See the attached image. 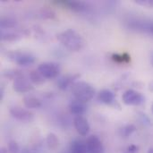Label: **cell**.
Segmentation results:
<instances>
[{
    "mask_svg": "<svg viewBox=\"0 0 153 153\" xmlns=\"http://www.w3.org/2000/svg\"><path fill=\"white\" fill-rule=\"evenodd\" d=\"M58 41L70 51H80L84 45L82 36L73 29L65 30L56 36Z\"/></svg>",
    "mask_w": 153,
    "mask_h": 153,
    "instance_id": "6da1fadb",
    "label": "cell"
},
{
    "mask_svg": "<svg viewBox=\"0 0 153 153\" xmlns=\"http://www.w3.org/2000/svg\"><path fill=\"white\" fill-rule=\"evenodd\" d=\"M72 92L75 100L82 102H88L94 97L95 90L88 82H77L72 86Z\"/></svg>",
    "mask_w": 153,
    "mask_h": 153,
    "instance_id": "7a4b0ae2",
    "label": "cell"
},
{
    "mask_svg": "<svg viewBox=\"0 0 153 153\" xmlns=\"http://www.w3.org/2000/svg\"><path fill=\"white\" fill-rule=\"evenodd\" d=\"M7 57L10 61L21 66H28L35 62V57L28 53L21 51H11L7 53Z\"/></svg>",
    "mask_w": 153,
    "mask_h": 153,
    "instance_id": "3957f363",
    "label": "cell"
},
{
    "mask_svg": "<svg viewBox=\"0 0 153 153\" xmlns=\"http://www.w3.org/2000/svg\"><path fill=\"white\" fill-rule=\"evenodd\" d=\"M37 70L45 79H48V80L56 78L60 73L59 65H57L56 63H53V62L42 63L39 65Z\"/></svg>",
    "mask_w": 153,
    "mask_h": 153,
    "instance_id": "277c9868",
    "label": "cell"
},
{
    "mask_svg": "<svg viewBox=\"0 0 153 153\" xmlns=\"http://www.w3.org/2000/svg\"><path fill=\"white\" fill-rule=\"evenodd\" d=\"M122 100L126 105L128 106H140L144 103L145 98L142 93L134 90H127L124 92Z\"/></svg>",
    "mask_w": 153,
    "mask_h": 153,
    "instance_id": "5b68a950",
    "label": "cell"
},
{
    "mask_svg": "<svg viewBox=\"0 0 153 153\" xmlns=\"http://www.w3.org/2000/svg\"><path fill=\"white\" fill-rule=\"evenodd\" d=\"M10 114L12 115V117L15 119H17L18 121L21 122H25V123H29L31 122L34 119V115L33 113H31L30 110L20 108V107H14L13 108L10 109Z\"/></svg>",
    "mask_w": 153,
    "mask_h": 153,
    "instance_id": "8992f818",
    "label": "cell"
},
{
    "mask_svg": "<svg viewBox=\"0 0 153 153\" xmlns=\"http://www.w3.org/2000/svg\"><path fill=\"white\" fill-rule=\"evenodd\" d=\"M13 91H15L16 92L19 93H25L28 92L30 91H31L33 89L30 81L28 80L27 78H25L23 75L15 79L13 82Z\"/></svg>",
    "mask_w": 153,
    "mask_h": 153,
    "instance_id": "52a82bcc",
    "label": "cell"
},
{
    "mask_svg": "<svg viewBox=\"0 0 153 153\" xmlns=\"http://www.w3.org/2000/svg\"><path fill=\"white\" fill-rule=\"evenodd\" d=\"M88 153H104V147L101 141L95 135H91L85 142Z\"/></svg>",
    "mask_w": 153,
    "mask_h": 153,
    "instance_id": "ba28073f",
    "label": "cell"
},
{
    "mask_svg": "<svg viewBox=\"0 0 153 153\" xmlns=\"http://www.w3.org/2000/svg\"><path fill=\"white\" fill-rule=\"evenodd\" d=\"M74 125L78 134L82 136H86L90 132V125L88 123V120L82 116L75 117L74 120Z\"/></svg>",
    "mask_w": 153,
    "mask_h": 153,
    "instance_id": "9c48e42d",
    "label": "cell"
},
{
    "mask_svg": "<svg viewBox=\"0 0 153 153\" xmlns=\"http://www.w3.org/2000/svg\"><path fill=\"white\" fill-rule=\"evenodd\" d=\"M58 4L64 5L74 12H82L86 10L87 5L83 2H79V1H59L57 2Z\"/></svg>",
    "mask_w": 153,
    "mask_h": 153,
    "instance_id": "30bf717a",
    "label": "cell"
},
{
    "mask_svg": "<svg viewBox=\"0 0 153 153\" xmlns=\"http://www.w3.org/2000/svg\"><path fill=\"white\" fill-rule=\"evenodd\" d=\"M69 108L72 114L78 117V116H82V114H84L87 108L84 102H82L77 100H74L73 101H71L69 105Z\"/></svg>",
    "mask_w": 153,
    "mask_h": 153,
    "instance_id": "8fae6325",
    "label": "cell"
},
{
    "mask_svg": "<svg viewBox=\"0 0 153 153\" xmlns=\"http://www.w3.org/2000/svg\"><path fill=\"white\" fill-rule=\"evenodd\" d=\"M80 77L79 74H74V75H66V76H63L61 78L58 79L57 81V86L60 90H66L69 86H71L72 84L74 85V82L75 80H77Z\"/></svg>",
    "mask_w": 153,
    "mask_h": 153,
    "instance_id": "7c38bea8",
    "label": "cell"
},
{
    "mask_svg": "<svg viewBox=\"0 0 153 153\" xmlns=\"http://www.w3.org/2000/svg\"><path fill=\"white\" fill-rule=\"evenodd\" d=\"M98 99H99V100L100 102H102L104 104H107V105H109V104L114 102L115 95L109 90H102L101 91H100Z\"/></svg>",
    "mask_w": 153,
    "mask_h": 153,
    "instance_id": "4fadbf2b",
    "label": "cell"
},
{
    "mask_svg": "<svg viewBox=\"0 0 153 153\" xmlns=\"http://www.w3.org/2000/svg\"><path fill=\"white\" fill-rule=\"evenodd\" d=\"M23 104L26 108H39L41 106V101L32 96H26L23 98Z\"/></svg>",
    "mask_w": 153,
    "mask_h": 153,
    "instance_id": "5bb4252c",
    "label": "cell"
},
{
    "mask_svg": "<svg viewBox=\"0 0 153 153\" xmlns=\"http://www.w3.org/2000/svg\"><path fill=\"white\" fill-rule=\"evenodd\" d=\"M71 152L72 153H88L86 143L76 140L71 145Z\"/></svg>",
    "mask_w": 153,
    "mask_h": 153,
    "instance_id": "9a60e30c",
    "label": "cell"
},
{
    "mask_svg": "<svg viewBox=\"0 0 153 153\" xmlns=\"http://www.w3.org/2000/svg\"><path fill=\"white\" fill-rule=\"evenodd\" d=\"M46 143H47V146L48 148L50 150V151H56L59 145V141H58V138L57 136L53 134V133H50L48 134L47 136V140H46Z\"/></svg>",
    "mask_w": 153,
    "mask_h": 153,
    "instance_id": "2e32d148",
    "label": "cell"
},
{
    "mask_svg": "<svg viewBox=\"0 0 153 153\" xmlns=\"http://www.w3.org/2000/svg\"><path fill=\"white\" fill-rule=\"evenodd\" d=\"M45 78L39 74V72L38 70L36 71H31L30 73V82H32L33 84L36 85H40L42 83H44L45 82Z\"/></svg>",
    "mask_w": 153,
    "mask_h": 153,
    "instance_id": "e0dca14e",
    "label": "cell"
},
{
    "mask_svg": "<svg viewBox=\"0 0 153 153\" xmlns=\"http://www.w3.org/2000/svg\"><path fill=\"white\" fill-rule=\"evenodd\" d=\"M112 59L118 64H127L131 61V56L127 53L123 54H113Z\"/></svg>",
    "mask_w": 153,
    "mask_h": 153,
    "instance_id": "ac0fdd59",
    "label": "cell"
},
{
    "mask_svg": "<svg viewBox=\"0 0 153 153\" xmlns=\"http://www.w3.org/2000/svg\"><path fill=\"white\" fill-rule=\"evenodd\" d=\"M0 25L2 29H12L16 25V21L12 17H4L1 19Z\"/></svg>",
    "mask_w": 153,
    "mask_h": 153,
    "instance_id": "d6986e66",
    "label": "cell"
},
{
    "mask_svg": "<svg viewBox=\"0 0 153 153\" xmlns=\"http://www.w3.org/2000/svg\"><path fill=\"white\" fill-rule=\"evenodd\" d=\"M1 39L3 40H6V41H14V40H17L18 39H20V35L17 33H14L13 31L2 32Z\"/></svg>",
    "mask_w": 153,
    "mask_h": 153,
    "instance_id": "ffe728a7",
    "label": "cell"
},
{
    "mask_svg": "<svg viewBox=\"0 0 153 153\" xmlns=\"http://www.w3.org/2000/svg\"><path fill=\"white\" fill-rule=\"evenodd\" d=\"M136 131V127L134 125H127L125 127L122 128L121 130V134L124 137H129L133 133Z\"/></svg>",
    "mask_w": 153,
    "mask_h": 153,
    "instance_id": "44dd1931",
    "label": "cell"
},
{
    "mask_svg": "<svg viewBox=\"0 0 153 153\" xmlns=\"http://www.w3.org/2000/svg\"><path fill=\"white\" fill-rule=\"evenodd\" d=\"M7 151H8V153H19V146L17 143L14 141L9 142Z\"/></svg>",
    "mask_w": 153,
    "mask_h": 153,
    "instance_id": "7402d4cb",
    "label": "cell"
},
{
    "mask_svg": "<svg viewBox=\"0 0 153 153\" xmlns=\"http://www.w3.org/2000/svg\"><path fill=\"white\" fill-rule=\"evenodd\" d=\"M140 5L148 6V7H153V0H137L135 1Z\"/></svg>",
    "mask_w": 153,
    "mask_h": 153,
    "instance_id": "603a6c76",
    "label": "cell"
},
{
    "mask_svg": "<svg viewBox=\"0 0 153 153\" xmlns=\"http://www.w3.org/2000/svg\"><path fill=\"white\" fill-rule=\"evenodd\" d=\"M138 152H139V147L134 144L130 145L127 149V153H138Z\"/></svg>",
    "mask_w": 153,
    "mask_h": 153,
    "instance_id": "cb8c5ba5",
    "label": "cell"
},
{
    "mask_svg": "<svg viewBox=\"0 0 153 153\" xmlns=\"http://www.w3.org/2000/svg\"><path fill=\"white\" fill-rule=\"evenodd\" d=\"M141 115V117H142V121L143 122V124H149L150 125V123H151V121H150V119H149V117L145 115V114H143V113H141L140 114Z\"/></svg>",
    "mask_w": 153,
    "mask_h": 153,
    "instance_id": "d4e9b609",
    "label": "cell"
},
{
    "mask_svg": "<svg viewBox=\"0 0 153 153\" xmlns=\"http://www.w3.org/2000/svg\"><path fill=\"white\" fill-rule=\"evenodd\" d=\"M0 153H8V151H7V149H5V148L2 147V148H1V150H0Z\"/></svg>",
    "mask_w": 153,
    "mask_h": 153,
    "instance_id": "484cf974",
    "label": "cell"
},
{
    "mask_svg": "<svg viewBox=\"0 0 153 153\" xmlns=\"http://www.w3.org/2000/svg\"><path fill=\"white\" fill-rule=\"evenodd\" d=\"M149 90H150V91L153 92V81L149 84Z\"/></svg>",
    "mask_w": 153,
    "mask_h": 153,
    "instance_id": "4316f807",
    "label": "cell"
},
{
    "mask_svg": "<svg viewBox=\"0 0 153 153\" xmlns=\"http://www.w3.org/2000/svg\"><path fill=\"white\" fill-rule=\"evenodd\" d=\"M148 153H153V148L152 149H150V150H149V152Z\"/></svg>",
    "mask_w": 153,
    "mask_h": 153,
    "instance_id": "83f0119b",
    "label": "cell"
},
{
    "mask_svg": "<svg viewBox=\"0 0 153 153\" xmlns=\"http://www.w3.org/2000/svg\"><path fill=\"white\" fill-rule=\"evenodd\" d=\"M151 62H152V66H153V55H152V61H151Z\"/></svg>",
    "mask_w": 153,
    "mask_h": 153,
    "instance_id": "f1b7e54d",
    "label": "cell"
},
{
    "mask_svg": "<svg viewBox=\"0 0 153 153\" xmlns=\"http://www.w3.org/2000/svg\"><path fill=\"white\" fill-rule=\"evenodd\" d=\"M152 113H153V104H152Z\"/></svg>",
    "mask_w": 153,
    "mask_h": 153,
    "instance_id": "f546056e",
    "label": "cell"
}]
</instances>
